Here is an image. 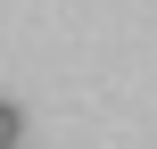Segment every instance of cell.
I'll return each mask as SVG.
<instances>
[{
  "instance_id": "6da1fadb",
  "label": "cell",
  "mask_w": 157,
  "mask_h": 149,
  "mask_svg": "<svg viewBox=\"0 0 157 149\" xmlns=\"http://www.w3.org/2000/svg\"><path fill=\"white\" fill-rule=\"evenodd\" d=\"M25 141V108H8V100H0V149H17Z\"/></svg>"
}]
</instances>
